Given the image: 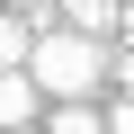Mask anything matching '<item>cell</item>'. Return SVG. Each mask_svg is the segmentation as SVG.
<instances>
[{
	"label": "cell",
	"mask_w": 134,
	"mask_h": 134,
	"mask_svg": "<svg viewBox=\"0 0 134 134\" xmlns=\"http://www.w3.org/2000/svg\"><path fill=\"white\" fill-rule=\"evenodd\" d=\"M27 72H36L45 98H90L107 81V36H90V27H36Z\"/></svg>",
	"instance_id": "1"
},
{
	"label": "cell",
	"mask_w": 134,
	"mask_h": 134,
	"mask_svg": "<svg viewBox=\"0 0 134 134\" xmlns=\"http://www.w3.org/2000/svg\"><path fill=\"white\" fill-rule=\"evenodd\" d=\"M45 107V90H36V72L27 63H0V125H27Z\"/></svg>",
	"instance_id": "2"
},
{
	"label": "cell",
	"mask_w": 134,
	"mask_h": 134,
	"mask_svg": "<svg viewBox=\"0 0 134 134\" xmlns=\"http://www.w3.org/2000/svg\"><path fill=\"white\" fill-rule=\"evenodd\" d=\"M63 27H90V36H116L125 27V0H54Z\"/></svg>",
	"instance_id": "3"
},
{
	"label": "cell",
	"mask_w": 134,
	"mask_h": 134,
	"mask_svg": "<svg viewBox=\"0 0 134 134\" xmlns=\"http://www.w3.org/2000/svg\"><path fill=\"white\" fill-rule=\"evenodd\" d=\"M45 125H54V134H107V116H98L90 98H45Z\"/></svg>",
	"instance_id": "4"
},
{
	"label": "cell",
	"mask_w": 134,
	"mask_h": 134,
	"mask_svg": "<svg viewBox=\"0 0 134 134\" xmlns=\"http://www.w3.org/2000/svg\"><path fill=\"white\" fill-rule=\"evenodd\" d=\"M27 45H36V18L27 9H0V63H27Z\"/></svg>",
	"instance_id": "5"
},
{
	"label": "cell",
	"mask_w": 134,
	"mask_h": 134,
	"mask_svg": "<svg viewBox=\"0 0 134 134\" xmlns=\"http://www.w3.org/2000/svg\"><path fill=\"white\" fill-rule=\"evenodd\" d=\"M107 134H134V90H125V98L107 107Z\"/></svg>",
	"instance_id": "6"
},
{
	"label": "cell",
	"mask_w": 134,
	"mask_h": 134,
	"mask_svg": "<svg viewBox=\"0 0 134 134\" xmlns=\"http://www.w3.org/2000/svg\"><path fill=\"white\" fill-rule=\"evenodd\" d=\"M107 72H116V90H134V36H125V54L107 63Z\"/></svg>",
	"instance_id": "7"
},
{
	"label": "cell",
	"mask_w": 134,
	"mask_h": 134,
	"mask_svg": "<svg viewBox=\"0 0 134 134\" xmlns=\"http://www.w3.org/2000/svg\"><path fill=\"white\" fill-rule=\"evenodd\" d=\"M18 9H27L36 27H54V18H63V9H54V0H18Z\"/></svg>",
	"instance_id": "8"
},
{
	"label": "cell",
	"mask_w": 134,
	"mask_h": 134,
	"mask_svg": "<svg viewBox=\"0 0 134 134\" xmlns=\"http://www.w3.org/2000/svg\"><path fill=\"white\" fill-rule=\"evenodd\" d=\"M125 36H134V0H125Z\"/></svg>",
	"instance_id": "9"
}]
</instances>
